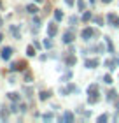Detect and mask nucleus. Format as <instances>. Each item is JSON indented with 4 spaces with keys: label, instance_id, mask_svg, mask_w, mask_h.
I'll use <instances>...</instances> for the list:
<instances>
[{
    "label": "nucleus",
    "instance_id": "obj_1",
    "mask_svg": "<svg viewBox=\"0 0 119 123\" xmlns=\"http://www.w3.org/2000/svg\"><path fill=\"white\" fill-rule=\"evenodd\" d=\"M11 55H12V48H9V46H7V48H4L2 51H0V56H2L4 60H9V58H11Z\"/></svg>",
    "mask_w": 119,
    "mask_h": 123
},
{
    "label": "nucleus",
    "instance_id": "obj_2",
    "mask_svg": "<svg viewBox=\"0 0 119 123\" xmlns=\"http://www.w3.org/2000/svg\"><path fill=\"white\" fill-rule=\"evenodd\" d=\"M107 19H109V23H112V26H119V18L116 14H109Z\"/></svg>",
    "mask_w": 119,
    "mask_h": 123
},
{
    "label": "nucleus",
    "instance_id": "obj_3",
    "mask_svg": "<svg viewBox=\"0 0 119 123\" xmlns=\"http://www.w3.org/2000/svg\"><path fill=\"white\" fill-rule=\"evenodd\" d=\"M91 35H93V30H91V28H86V30L82 32V37H84V41H89V37H91Z\"/></svg>",
    "mask_w": 119,
    "mask_h": 123
},
{
    "label": "nucleus",
    "instance_id": "obj_4",
    "mask_svg": "<svg viewBox=\"0 0 119 123\" xmlns=\"http://www.w3.org/2000/svg\"><path fill=\"white\" fill-rule=\"evenodd\" d=\"M86 67H88V69H93V67H98V60H86Z\"/></svg>",
    "mask_w": 119,
    "mask_h": 123
},
{
    "label": "nucleus",
    "instance_id": "obj_5",
    "mask_svg": "<svg viewBox=\"0 0 119 123\" xmlns=\"http://www.w3.org/2000/svg\"><path fill=\"white\" fill-rule=\"evenodd\" d=\"M72 41H74V35H72L70 32H67L65 35H63V42H65V44H68V42H72Z\"/></svg>",
    "mask_w": 119,
    "mask_h": 123
},
{
    "label": "nucleus",
    "instance_id": "obj_6",
    "mask_svg": "<svg viewBox=\"0 0 119 123\" xmlns=\"http://www.w3.org/2000/svg\"><path fill=\"white\" fill-rule=\"evenodd\" d=\"M47 33H49V37H53L54 33H56V25H54V23H51V25L47 26Z\"/></svg>",
    "mask_w": 119,
    "mask_h": 123
},
{
    "label": "nucleus",
    "instance_id": "obj_7",
    "mask_svg": "<svg viewBox=\"0 0 119 123\" xmlns=\"http://www.w3.org/2000/svg\"><path fill=\"white\" fill-rule=\"evenodd\" d=\"M7 97L12 100V102H19V98H21V97H19V93H9Z\"/></svg>",
    "mask_w": 119,
    "mask_h": 123
},
{
    "label": "nucleus",
    "instance_id": "obj_8",
    "mask_svg": "<svg viewBox=\"0 0 119 123\" xmlns=\"http://www.w3.org/2000/svg\"><path fill=\"white\" fill-rule=\"evenodd\" d=\"M26 11H28V12H30V14H35L37 12V5H33V4H30V5H28V7H26Z\"/></svg>",
    "mask_w": 119,
    "mask_h": 123
},
{
    "label": "nucleus",
    "instance_id": "obj_9",
    "mask_svg": "<svg viewBox=\"0 0 119 123\" xmlns=\"http://www.w3.org/2000/svg\"><path fill=\"white\" fill-rule=\"evenodd\" d=\"M51 97V92H42L40 95H39V98H40V100H47Z\"/></svg>",
    "mask_w": 119,
    "mask_h": 123
},
{
    "label": "nucleus",
    "instance_id": "obj_10",
    "mask_svg": "<svg viewBox=\"0 0 119 123\" xmlns=\"http://www.w3.org/2000/svg\"><path fill=\"white\" fill-rule=\"evenodd\" d=\"M26 55L28 56H33V55H35V46H28L26 48Z\"/></svg>",
    "mask_w": 119,
    "mask_h": 123
},
{
    "label": "nucleus",
    "instance_id": "obj_11",
    "mask_svg": "<svg viewBox=\"0 0 119 123\" xmlns=\"http://www.w3.org/2000/svg\"><path fill=\"white\" fill-rule=\"evenodd\" d=\"M11 111V109H9ZM9 111H7V107H4L2 111H0V116H2V120H7V116H9Z\"/></svg>",
    "mask_w": 119,
    "mask_h": 123
},
{
    "label": "nucleus",
    "instance_id": "obj_12",
    "mask_svg": "<svg viewBox=\"0 0 119 123\" xmlns=\"http://www.w3.org/2000/svg\"><path fill=\"white\" fill-rule=\"evenodd\" d=\"M61 18H63V12H61V11H54V19L60 21Z\"/></svg>",
    "mask_w": 119,
    "mask_h": 123
},
{
    "label": "nucleus",
    "instance_id": "obj_13",
    "mask_svg": "<svg viewBox=\"0 0 119 123\" xmlns=\"http://www.w3.org/2000/svg\"><path fill=\"white\" fill-rule=\"evenodd\" d=\"M26 69V62H18V70H23Z\"/></svg>",
    "mask_w": 119,
    "mask_h": 123
},
{
    "label": "nucleus",
    "instance_id": "obj_14",
    "mask_svg": "<svg viewBox=\"0 0 119 123\" xmlns=\"http://www.w3.org/2000/svg\"><path fill=\"white\" fill-rule=\"evenodd\" d=\"M25 81H26V83L32 81V72H25Z\"/></svg>",
    "mask_w": 119,
    "mask_h": 123
},
{
    "label": "nucleus",
    "instance_id": "obj_15",
    "mask_svg": "<svg viewBox=\"0 0 119 123\" xmlns=\"http://www.w3.org/2000/svg\"><path fill=\"white\" fill-rule=\"evenodd\" d=\"M88 92H89V93H95V92H98V88H96V85H91Z\"/></svg>",
    "mask_w": 119,
    "mask_h": 123
},
{
    "label": "nucleus",
    "instance_id": "obj_16",
    "mask_svg": "<svg viewBox=\"0 0 119 123\" xmlns=\"http://www.w3.org/2000/svg\"><path fill=\"white\" fill-rule=\"evenodd\" d=\"M63 120H67V121H72V120H74V116H72L70 113H67V114L63 116Z\"/></svg>",
    "mask_w": 119,
    "mask_h": 123
},
{
    "label": "nucleus",
    "instance_id": "obj_17",
    "mask_svg": "<svg viewBox=\"0 0 119 123\" xmlns=\"http://www.w3.org/2000/svg\"><path fill=\"white\" fill-rule=\"evenodd\" d=\"M44 46H46V48H51V46H53V41H49V39H46V41H44Z\"/></svg>",
    "mask_w": 119,
    "mask_h": 123
},
{
    "label": "nucleus",
    "instance_id": "obj_18",
    "mask_svg": "<svg viewBox=\"0 0 119 123\" xmlns=\"http://www.w3.org/2000/svg\"><path fill=\"white\" fill-rule=\"evenodd\" d=\"M89 18H91V12H84V16H82V19H84V21H88Z\"/></svg>",
    "mask_w": 119,
    "mask_h": 123
},
{
    "label": "nucleus",
    "instance_id": "obj_19",
    "mask_svg": "<svg viewBox=\"0 0 119 123\" xmlns=\"http://www.w3.org/2000/svg\"><path fill=\"white\" fill-rule=\"evenodd\" d=\"M103 81L107 83V85H110V83H112V77H110V76H105V77H103Z\"/></svg>",
    "mask_w": 119,
    "mask_h": 123
},
{
    "label": "nucleus",
    "instance_id": "obj_20",
    "mask_svg": "<svg viewBox=\"0 0 119 123\" xmlns=\"http://www.w3.org/2000/svg\"><path fill=\"white\" fill-rule=\"evenodd\" d=\"M67 63H68V65H74V63H75V58H74V56H70L68 60H67Z\"/></svg>",
    "mask_w": 119,
    "mask_h": 123
},
{
    "label": "nucleus",
    "instance_id": "obj_21",
    "mask_svg": "<svg viewBox=\"0 0 119 123\" xmlns=\"http://www.w3.org/2000/svg\"><path fill=\"white\" fill-rule=\"evenodd\" d=\"M9 69L12 70V72H14V70H18V63H11V67H9Z\"/></svg>",
    "mask_w": 119,
    "mask_h": 123
},
{
    "label": "nucleus",
    "instance_id": "obj_22",
    "mask_svg": "<svg viewBox=\"0 0 119 123\" xmlns=\"http://www.w3.org/2000/svg\"><path fill=\"white\" fill-rule=\"evenodd\" d=\"M19 111H21V113H25V111H26V105L21 104V105H19Z\"/></svg>",
    "mask_w": 119,
    "mask_h": 123
},
{
    "label": "nucleus",
    "instance_id": "obj_23",
    "mask_svg": "<svg viewBox=\"0 0 119 123\" xmlns=\"http://www.w3.org/2000/svg\"><path fill=\"white\" fill-rule=\"evenodd\" d=\"M114 97H116V92H110V93H109V100H110V98H114Z\"/></svg>",
    "mask_w": 119,
    "mask_h": 123
},
{
    "label": "nucleus",
    "instance_id": "obj_24",
    "mask_svg": "<svg viewBox=\"0 0 119 123\" xmlns=\"http://www.w3.org/2000/svg\"><path fill=\"white\" fill-rule=\"evenodd\" d=\"M65 2L68 4V5H74V0H65Z\"/></svg>",
    "mask_w": 119,
    "mask_h": 123
},
{
    "label": "nucleus",
    "instance_id": "obj_25",
    "mask_svg": "<svg viewBox=\"0 0 119 123\" xmlns=\"http://www.w3.org/2000/svg\"><path fill=\"white\" fill-rule=\"evenodd\" d=\"M0 25H2V18H0Z\"/></svg>",
    "mask_w": 119,
    "mask_h": 123
},
{
    "label": "nucleus",
    "instance_id": "obj_26",
    "mask_svg": "<svg viewBox=\"0 0 119 123\" xmlns=\"http://www.w3.org/2000/svg\"><path fill=\"white\" fill-rule=\"evenodd\" d=\"M35 2H42V0H35Z\"/></svg>",
    "mask_w": 119,
    "mask_h": 123
},
{
    "label": "nucleus",
    "instance_id": "obj_27",
    "mask_svg": "<svg viewBox=\"0 0 119 123\" xmlns=\"http://www.w3.org/2000/svg\"><path fill=\"white\" fill-rule=\"evenodd\" d=\"M103 2H110V0H103Z\"/></svg>",
    "mask_w": 119,
    "mask_h": 123
},
{
    "label": "nucleus",
    "instance_id": "obj_28",
    "mask_svg": "<svg viewBox=\"0 0 119 123\" xmlns=\"http://www.w3.org/2000/svg\"><path fill=\"white\" fill-rule=\"evenodd\" d=\"M91 2H93V0H91Z\"/></svg>",
    "mask_w": 119,
    "mask_h": 123
}]
</instances>
